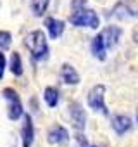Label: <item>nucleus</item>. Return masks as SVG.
Segmentation results:
<instances>
[{"mask_svg": "<svg viewBox=\"0 0 138 147\" xmlns=\"http://www.w3.org/2000/svg\"><path fill=\"white\" fill-rule=\"evenodd\" d=\"M69 23L76 28H90L97 30L100 26V16L97 14L95 9H88L86 5L81 9H74L69 16Z\"/></svg>", "mask_w": 138, "mask_h": 147, "instance_id": "3", "label": "nucleus"}, {"mask_svg": "<svg viewBox=\"0 0 138 147\" xmlns=\"http://www.w3.org/2000/svg\"><path fill=\"white\" fill-rule=\"evenodd\" d=\"M50 5V0H31V12L36 18H42Z\"/></svg>", "mask_w": 138, "mask_h": 147, "instance_id": "15", "label": "nucleus"}, {"mask_svg": "<svg viewBox=\"0 0 138 147\" xmlns=\"http://www.w3.org/2000/svg\"><path fill=\"white\" fill-rule=\"evenodd\" d=\"M9 69H11V73L14 76H23V59H21V55L17 54V52H14L12 55H11V61H9Z\"/></svg>", "mask_w": 138, "mask_h": 147, "instance_id": "14", "label": "nucleus"}, {"mask_svg": "<svg viewBox=\"0 0 138 147\" xmlns=\"http://www.w3.org/2000/svg\"><path fill=\"white\" fill-rule=\"evenodd\" d=\"M21 142H23V147H31L35 142V125H33V118L29 114H23Z\"/></svg>", "mask_w": 138, "mask_h": 147, "instance_id": "11", "label": "nucleus"}, {"mask_svg": "<svg viewBox=\"0 0 138 147\" xmlns=\"http://www.w3.org/2000/svg\"><path fill=\"white\" fill-rule=\"evenodd\" d=\"M105 94H107V87L105 85H95L90 88L88 92V97H86V104L92 111L102 114V116H107L109 114V109L105 106Z\"/></svg>", "mask_w": 138, "mask_h": 147, "instance_id": "4", "label": "nucleus"}, {"mask_svg": "<svg viewBox=\"0 0 138 147\" xmlns=\"http://www.w3.org/2000/svg\"><path fill=\"white\" fill-rule=\"evenodd\" d=\"M24 45H26V49L29 50V54H31V57L35 61H45L48 57V54H50L47 35L42 30L29 31L26 35V38H24Z\"/></svg>", "mask_w": 138, "mask_h": 147, "instance_id": "2", "label": "nucleus"}, {"mask_svg": "<svg viewBox=\"0 0 138 147\" xmlns=\"http://www.w3.org/2000/svg\"><path fill=\"white\" fill-rule=\"evenodd\" d=\"M111 128L114 130V133L117 137H123V135H126V133L131 131L133 119L129 116H126V114H116V116L111 118Z\"/></svg>", "mask_w": 138, "mask_h": 147, "instance_id": "8", "label": "nucleus"}, {"mask_svg": "<svg viewBox=\"0 0 138 147\" xmlns=\"http://www.w3.org/2000/svg\"><path fill=\"white\" fill-rule=\"evenodd\" d=\"M90 147H100V145H90Z\"/></svg>", "mask_w": 138, "mask_h": 147, "instance_id": "20", "label": "nucleus"}, {"mask_svg": "<svg viewBox=\"0 0 138 147\" xmlns=\"http://www.w3.org/2000/svg\"><path fill=\"white\" fill-rule=\"evenodd\" d=\"M59 80H60V83H64V85H69V87H74V85H78L80 83V73L74 69V66L73 64H62L60 66V71H59Z\"/></svg>", "mask_w": 138, "mask_h": 147, "instance_id": "10", "label": "nucleus"}, {"mask_svg": "<svg viewBox=\"0 0 138 147\" xmlns=\"http://www.w3.org/2000/svg\"><path fill=\"white\" fill-rule=\"evenodd\" d=\"M5 67H7V59H5V55L0 52V80L4 78V75H5Z\"/></svg>", "mask_w": 138, "mask_h": 147, "instance_id": "17", "label": "nucleus"}, {"mask_svg": "<svg viewBox=\"0 0 138 147\" xmlns=\"http://www.w3.org/2000/svg\"><path fill=\"white\" fill-rule=\"evenodd\" d=\"M47 140L48 144H54V145H67L71 137H69V130L62 125H55L48 130V135H47Z\"/></svg>", "mask_w": 138, "mask_h": 147, "instance_id": "9", "label": "nucleus"}, {"mask_svg": "<svg viewBox=\"0 0 138 147\" xmlns=\"http://www.w3.org/2000/svg\"><path fill=\"white\" fill-rule=\"evenodd\" d=\"M123 36V30L116 24H111L107 28H104L90 43V52L97 61H105L107 59V52L111 49H114L119 40Z\"/></svg>", "mask_w": 138, "mask_h": 147, "instance_id": "1", "label": "nucleus"}, {"mask_svg": "<svg viewBox=\"0 0 138 147\" xmlns=\"http://www.w3.org/2000/svg\"><path fill=\"white\" fill-rule=\"evenodd\" d=\"M2 95H4V99L7 100V104H9V107H7V116H9V119L17 121L19 118H23L24 107H23V102H21L19 94H17L14 88H4Z\"/></svg>", "mask_w": 138, "mask_h": 147, "instance_id": "6", "label": "nucleus"}, {"mask_svg": "<svg viewBox=\"0 0 138 147\" xmlns=\"http://www.w3.org/2000/svg\"><path fill=\"white\" fill-rule=\"evenodd\" d=\"M11 45H12V35H11V31L0 30V49H2V50H7Z\"/></svg>", "mask_w": 138, "mask_h": 147, "instance_id": "16", "label": "nucleus"}, {"mask_svg": "<svg viewBox=\"0 0 138 147\" xmlns=\"http://www.w3.org/2000/svg\"><path fill=\"white\" fill-rule=\"evenodd\" d=\"M45 30H47V33H48V36L52 38V40H57V38H60L62 36V33H64V30H66V23L62 21V19H57V18H45Z\"/></svg>", "mask_w": 138, "mask_h": 147, "instance_id": "12", "label": "nucleus"}, {"mask_svg": "<svg viewBox=\"0 0 138 147\" xmlns=\"http://www.w3.org/2000/svg\"><path fill=\"white\" fill-rule=\"evenodd\" d=\"M85 5H86V0H73V2H71V11L81 9V7H85Z\"/></svg>", "mask_w": 138, "mask_h": 147, "instance_id": "18", "label": "nucleus"}, {"mask_svg": "<svg viewBox=\"0 0 138 147\" xmlns=\"http://www.w3.org/2000/svg\"><path fill=\"white\" fill-rule=\"evenodd\" d=\"M43 100L48 107H57L60 102V92L57 87H47L43 90Z\"/></svg>", "mask_w": 138, "mask_h": 147, "instance_id": "13", "label": "nucleus"}, {"mask_svg": "<svg viewBox=\"0 0 138 147\" xmlns=\"http://www.w3.org/2000/svg\"><path fill=\"white\" fill-rule=\"evenodd\" d=\"M69 119H71V123L78 133H83V130L86 126V113H85L83 106L76 100L69 104Z\"/></svg>", "mask_w": 138, "mask_h": 147, "instance_id": "7", "label": "nucleus"}, {"mask_svg": "<svg viewBox=\"0 0 138 147\" xmlns=\"http://www.w3.org/2000/svg\"><path fill=\"white\" fill-rule=\"evenodd\" d=\"M133 40H135V43L138 45V28L135 30V33H133Z\"/></svg>", "mask_w": 138, "mask_h": 147, "instance_id": "19", "label": "nucleus"}, {"mask_svg": "<svg viewBox=\"0 0 138 147\" xmlns=\"http://www.w3.org/2000/svg\"><path fill=\"white\" fill-rule=\"evenodd\" d=\"M109 18L112 19H135L138 18V4L135 0H119V2L111 9Z\"/></svg>", "mask_w": 138, "mask_h": 147, "instance_id": "5", "label": "nucleus"}]
</instances>
